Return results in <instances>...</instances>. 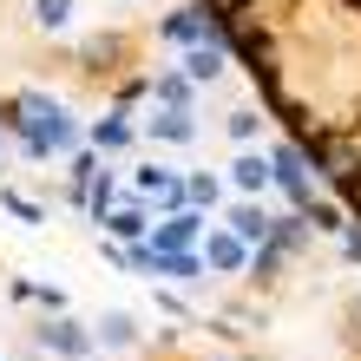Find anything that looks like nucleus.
<instances>
[{
	"label": "nucleus",
	"instance_id": "nucleus-1",
	"mask_svg": "<svg viewBox=\"0 0 361 361\" xmlns=\"http://www.w3.org/2000/svg\"><path fill=\"white\" fill-rule=\"evenodd\" d=\"M20 112H27V152H33V158H47V152H66L73 125H66V112H59V105L20 99Z\"/></svg>",
	"mask_w": 361,
	"mask_h": 361
},
{
	"label": "nucleus",
	"instance_id": "nucleus-2",
	"mask_svg": "<svg viewBox=\"0 0 361 361\" xmlns=\"http://www.w3.org/2000/svg\"><path fill=\"white\" fill-rule=\"evenodd\" d=\"M132 184H138V197H152L158 210H178V197H190V190H184L171 171H164V164H145V171H138Z\"/></svg>",
	"mask_w": 361,
	"mask_h": 361
},
{
	"label": "nucleus",
	"instance_id": "nucleus-3",
	"mask_svg": "<svg viewBox=\"0 0 361 361\" xmlns=\"http://www.w3.org/2000/svg\"><path fill=\"white\" fill-rule=\"evenodd\" d=\"M204 263L224 269V276H237L250 263V250H243V237H224V230H217V237H204Z\"/></svg>",
	"mask_w": 361,
	"mask_h": 361
},
{
	"label": "nucleus",
	"instance_id": "nucleus-4",
	"mask_svg": "<svg viewBox=\"0 0 361 361\" xmlns=\"http://www.w3.org/2000/svg\"><path fill=\"white\" fill-rule=\"evenodd\" d=\"M164 39H178V47H204V39H210V20L204 13H171V20H164Z\"/></svg>",
	"mask_w": 361,
	"mask_h": 361
},
{
	"label": "nucleus",
	"instance_id": "nucleus-5",
	"mask_svg": "<svg viewBox=\"0 0 361 361\" xmlns=\"http://www.w3.org/2000/svg\"><path fill=\"white\" fill-rule=\"evenodd\" d=\"M190 237H197V217H184V210H171V217L158 224V237H152V250H184Z\"/></svg>",
	"mask_w": 361,
	"mask_h": 361
},
{
	"label": "nucleus",
	"instance_id": "nucleus-6",
	"mask_svg": "<svg viewBox=\"0 0 361 361\" xmlns=\"http://www.w3.org/2000/svg\"><path fill=\"white\" fill-rule=\"evenodd\" d=\"M230 230H237L243 243H263L269 237V217H263L257 204H230Z\"/></svg>",
	"mask_w": 361,
	"mask_h": 361
},
{
	"label": "nucleus",
	"instance_id": "nucleus-7",
	"mask_svg": "<svg viewBox=\"0 0 361 361\" xmlns=\"http://www.w3.org/2000/svg\"><path fill=\"white\" fill-rule=\"evenodd\" d=\"M276 178L295 190V204H309V178H302V158L295 152H276Z\"/></svg>",
	"mask_w": 361,
	"mask_h": 361
},
{
	"label": "nucleus",
	"instance_id": "nucleus-8",
	"mask_svg": "<svg viewBox=\"0 0 361 361\" xmlns=\"http://www.w3.org/2000/svg\"><path fill=\"white\" fill-rule=\"evenodd\" d=\"M184 73H190V79H217V73H224V53H217V47H210V39H204V47H190Z\"/></svg>",
	"mask_w": 361,
	"mask_h": 361
},
{
	"label": "nucleus",
	"instance_id": "nucleus-9",
	"mask_svg": "<svg viewBox=\"0 0 361 361\" xmlns=\"http://www.w3.org/2000/svg\"><path fill=\"white\" fill-rule=\"evenodd\" d=\"M230 178H237V190L257 197V190L269 184V164H263V158H237V164H230Z\"/></svg>",
	"mask_w": 361,
	"mask_h": 361
},
{
	"label": "nucleus",
	"instance_id": "nucleus-10",
	"mask_svg": "<svg viewBox=\"0 0 361 361\" xmlns=\"http://www.w3.org/2000/svg\"><path fill=\"white\" fill-rule=\"evenodd\" d=\"M152 132H158V138H171V145H190V138H197V132H190V112H158V118H152Z\"/></svg>",
	"mask_w": 361,
	"mask_h": 361
},
{
	"label": "nucleus",
	"instance_id": "nucleus-11",
	"mask_svg": "<svg viewBox=\"0 0 361 361\" xmlns=\"http://www.w3.org/2000/svg\"><path fill=\"white\" fill-rule=\"evenodd\" d=\"M33 20H39L47 33H59V27L73 20V0H33Z\"/></svg>",
	"mask_w": 361,
	"mask_h": 361
},
{
	"label": "nucleus",
	"instance_id": "nucleus-12",
	"mask_svg": "<svg viewBox=\"0 0 361 361\" xmlns=\"http://www.w3.org/2000/svg\"><path fill=\"white\" fill-rule=\"evenodd\" d=\"M152 99H164V105H171V112H184V105H190L184 79H158V86H152Z\"/></svg>",
	"mask_w": 361,
	"mask_h": 361
},
{
	"label": "nucleus",
	"instance_id": "nucleus-13",
	"mask_svg": "<svg viewBox=\"0 0 361 361\" xmlns=\"http://www.w3.org/2000/svg\"><path fill=\"white\" fill-rule=\"evenodd\" d=\"M53 348H59V355H86V335H79L73 322H59V329H53Z\"/></svg>",
	"mask_w": 361,
	"mask_h": 361
},
{
	"label": "nucleus",
	"instance_id": "nucleus-14",
	"mask_svg": "<svg viewBox=\"0 0 361 361\" xmlns=\"http://www.w3.org/2000/svg\"><path fill=\"white\" fill-rule=\"evenodd\" d=\"M105 342H112V348L132 342V315H105Z\"/></svg>",
	"mask_w": 361,
	"mask_h": 361
},
{
	"label": "nucleus",
	"instance_id": "nucleus-15",
	"mask_svg": "<svg viewBox=\"0 0 361 361\" xmlns=\"http://www.w3.org/2000/svg\"><path fill=\"white\" fill-rule=\"evenodd\" d=\"M184 190H190V197H197V204H217V197H224V190H217V178H190Z\"/></svg>",
	"mask_w": 361,
	"mask_h": 361
},
{
	"label": "nucleus",
	"instance_id": "nucleus-16",
	"mask_svg": "<svg viewBox=\"0 0 361 361\" xmlns=\"http://www.w3.org/2000/svg\"><path fill=\"white\" fill-rule=\"evenodd\" d=\"M230 138H257V118H250V112H230Z\"/></svg>",
	"mask_w": 361,
	"mask_h": 361
},
{
	"label": "nucleus",
	"instance_id": "nucleus-17",
	"mask_svg": "<svg viewBox=\"0 0 361 361\" xmlns=\"http://www.w3.org/2000/svg\"><path fill=\"white\" fill-rule=\"evenodd\" d=\"M348 257H361V230H355V237H348Z\"/></svg>",
	"mask_w": 361,
	"mask_h": 361
}]
</instances>
